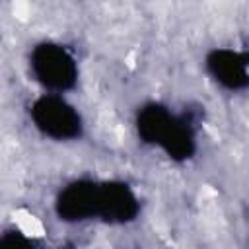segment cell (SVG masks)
<instances>
[{"label":"cell","mask_w":249,"mask_h":249,"mask_svg":"<svg viewBox=\"0 0 249 249\" xmlns=\"http://www.w3.org/2000/svg\"><path fill=\"white\" fill-rule=\"evenodd\" d=\"M33 128L53 142H78L84 138L86 121L82 111L60 93H39L27 107Z\"/></svg>","instance_id":"7a4b0ae2"},{"label":"cell","mask_w":249,"mask_h":249,"mask_svg":"<svg viewBox=\"0 0 249 249\" xmlns=\"http://www.w3.org/2000/svg\"><path fill=\"white\" fill-rule=\"evenodd\" d=\"M202 68L208 80L224 91L241 93L249 89V53L233 47H212L204 53Z\"/></svg>","instance_id":"277c9868"},{"label":"cell","mask_w":249,"mask_h":249,"mask_svg":"<svg viewBox=\"0 0 249 249\" xmlns=\"http://www.w3.org/2000/svg\"><path fill=\"white\" fill-rule=\"evenodd\" d=\"M27 66L33 82L47 93L66 95L80 82V64L76 53L54 39L37 41L27 53Z\"/></svg>","instance_id":"6da1fadb"},{"label":"cell","mask_w":249,"mask_h":249,"mask_svg":"<svg viewBox=\"0 0 249 249\" xmlns=\"http://www.w3.org/2000/svg\"><path fill=\"white\" fill-rule=\"evenodd\" d=\"M142 202L136 189L124 179H99L97 220L109 226H128L138 220Z\"/></svg>","instance_id":"5b68a950"},{"label":"cell","mask_w":249,"mask_h":249,"mask_svg":"<svg viewBox=\"0 0 249 249\" xmlns=\"http://www.w3.org/2000/svg\"><path fill=\"white\" fill-rule=\"evenodd\" d=\"M169 161L187 163L198 152V123L189 111H177V117L158 148Z\"/></svg>","instance_id":"52a82bcc"},{"label":"cell","mask_w":249,"mask_h":249,"mask_svg":"<svg viewBox=\"0 0 249 249\" xmlns=\"http://www.w3.org/2000/svg\"><path fill=\"white\" fill-rule=\"evenodd\" d=\"M0 249H37L33 239L19 230H6L0 235Z\"/></svg>","instance_id":"ba28073f"},{"label":"cell","mask_w":249,"mask_h":249,"mask_svg":"<svg viewBox=\"0 0 249 249\" xmlns=\"http://www.w3.org/2000/svg\"><path fill=\"white\" fill-rule=\"evenodd\" d=\"M97 204L99 179L76 177L56 191L53 210L62 224H84L89 220H97Z\"/></svg>","instance_id":"3957f363"},{"label":"cell","mask_w":249,"mask_h":249,"mask_svg":"<svg viewBox=\"0 0 249 249\" xmlns=\"http://www.w3.org/2000/svg\"><path fill=\"white\" fill-rule=\"evenodd\" d=\"M177 117V111L171 109L167 103L150 99L136 107L134 111V132L136 138L150 148H160L163 138L167 136L173 121Z\"/></svg>","instance_id":"8992f818"}]
</instances>
